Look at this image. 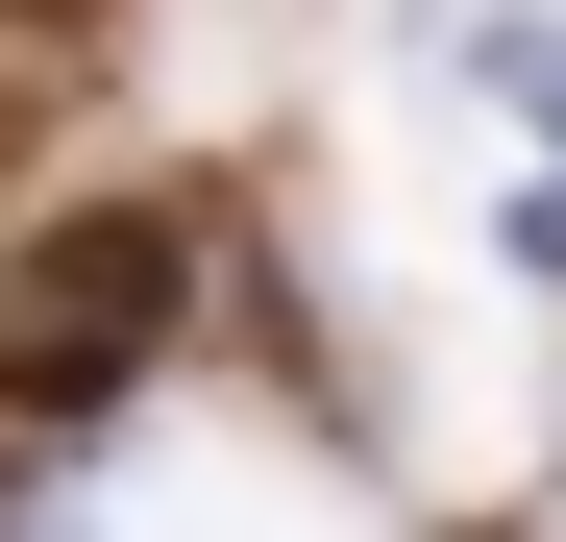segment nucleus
I'll list each match as a JSON object with an SVG mask.
<instances>
[{
    "label": "nucleus",
    "mask_w": 566,
    "mask_h": 542,
    "mask_svg": "<svg viewBox=\"0 0 566 542\" xmlns=\"http://www.w3.org/2000/svg\"><path fill=\"white\" fill-rule=\"evenodd\" d=\"M172 296H198V222H172V198L50 222L25 271H0V419H99L148 345H172Z\"/></svg>",
    "instance_id": "obj_1"
}]
</instances>
